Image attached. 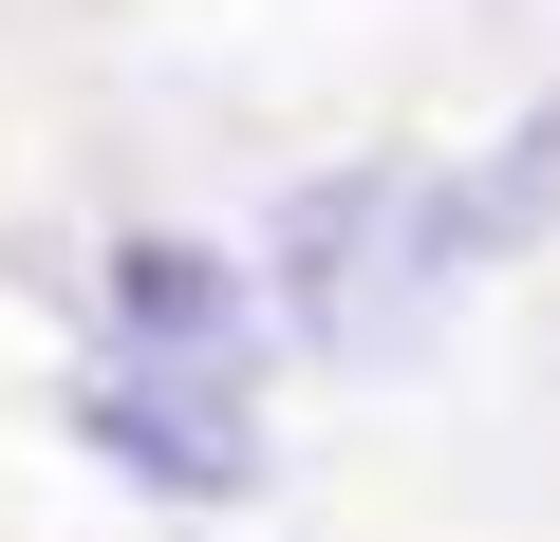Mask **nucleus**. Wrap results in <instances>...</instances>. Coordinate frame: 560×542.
<instances>
[{
    "mask_svg": "<svg viewBox=\"0 0 560 542\" xmlns=\"http://www.w3.org/2000/svg\"><path fill=\"white\" fill-rule=\"evenodd\" d=\"M94 356H150V374H224V393H261V300H243V262H206V243H113V281H94Z\"/></svg>",
    "mask_w": 560,
    "mask_h": 542,
    "instance_id": "obj_3",
    "label": "nucleus"
},
{
    "mask_svg": "<svg viewBox=\"0 0 560 542\" xmlns=\"http://www.w3.org/2000/svg\"><path fill=\"white\" fill-rule=\"evenodd\" d=\"M75 449L150 505H243L261 486V393L224 374H150V356H75Z\"/></svg>",
    "mask_w": 560,
    "mask_h": 542,
    "instance_id": "obj_2",
    "label": "nucleus"
},
{
    "mask_svg": "<svg viewBox=\"0 0 560 542\" xmlns=\"http://www.w3.org/2000/svg\"><path fill=\"white\" fill-rule=\"evenodd\" d=\"M504 243H560V94L448 169V262H504Z\"/></svg>",
    "mask_w": 560,
    "mask_h": 542,
    "instance_id": "obj_4",
    "label": "nucleus"
},
{
    "mask_svg": "<svg viewBox=\"0 0 560 542\" xmlns=\"http://www.w3.org/2000/svg\"><path fill=\"white\" fill-rule=\"evenodd\" d=\"M467 281L448 262V169H393V150H355V169H318V187H280L261 206V319L280 337H318V356H411L430 337V300Z\"/></svg>",
    "mask_w": 560,
    "mask_h": 542,
    "instance_id": "obj_1",
    "label": "nucleus"
}]
</instances>
